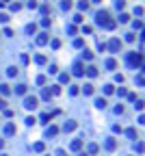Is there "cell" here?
Returning <instances> with one entry per match:
<instances>
[{"mask_svg": "<svg viewBox=\"0 0 145 156\" xmlns=\"http://www.w3.org/2000/svg\"><path fill=\"white\" fill-rule=\"evenodd\" d=\"M61 9H65V11H69V9H71V0H63V2H61Z\"/></svg>", "mask_w": 145, "mask_h": 156, "instance_id": "4316f807", "label": "cell"}, {"mask_svg": "<svg viewBox=\"0 0 145 156\" xmlns=\"http://www.w3.org/2000/svg\"><path fill=\"white\" fill-rule=\"evenodd\" d=\"M115 7H117V9H121V11H123V9H126V0H117V2H115Z\"/></svg>", "mask_w": 145, "mask_h": 156, "instance_id": "8d00e7d4", "label": "cell"}, {"mask_svg": "<svg viewBox=\"0 0 145 156\" xmlns=\"http://www.w3.org/2000/svg\"><path fill=\"white\" fill-rule=\"evenodd\" d=\"M52 48L59 50V48H61V41H59V39H52Z\"/></svg>", "mask_w": 145, "mask_h": 156, "instance_id": "7bdbcfd3", "label": "cell"}, {"mask_svg": "<svg viewBox=\"0 0 145 156\" xmlns=\"http://www.w3.org/2000/svg\"><path fill=\"white\" fill-rule=\"evenodd\" d=\"M83 33H85V35H91V33H93V28H91V26H85Z\"/></svg>", "mask_w": 145, "mask_h": 156, "instance_id": "681fc988", "label": "cell"}, {"mask_svg": "<svg viewBox=\"0 0 145 156\" xmlns=\"http://www.w3.org/2000/svg\"><path fill=\"white\" fill-rule=\"evenodd\" d=\"M33 150H35V152H43V150H46V143H43V141H37V143L33 145Z\"/></svg>", "mask_w": 145, "mask_h": 156, "instance_id": "d6986e66", "label": "cell"}, {"mask_svg": "<svg viewBox=\"0 0 145 156\" xmlns=\"http://www.w3.org/2000/svg\"><path fill=\"white\" fill-rule=\"evenodd\" d=\"M104 148H106L108 152H115V150H117V139H115V137H108V139L104 141Z\"/></svg>", "mask_w": 145, "mask_h": 156, "instance_id": "5b68a950", "label": "cell"}, {"mask_svg": "<svg viewBox=\"0 0 145 156\" xmlns=\"http://www.w3.org/2000/svg\"><path fill=\"white\" fill-rule=\"evenodd\" d=\"M2 156H7V154H2Z\"/></svg>", "mask_w": 145, "mask_h": 156, "instance_id": "e7e4bbea", "label": "cell"}, {"mask_svg": "<svg viewBox=\"0 0 145 156\" xmlns=\"http://www.w3.org/2000/svg\"><path fill=\"white\" fill-rule=\"evenodd\" d=\"M57 156H65V152H63V150H59V152H57Z\"/></svg>", "mask_w": 145, "mask_h": 156, "instance_id": "91938a15", "label": "cell"}, {"mask_svg": "<svg viewBox=\"0 0 145 156\" xmlns=\"http://www.w3.org/2000/svg\"><path fill=\"white\" fill-rule=\"evenodd\" d=\"M115 113H117V115H121V113H123V106H121V104H117V106H115Z\"/></svg>", "mask_w": 145, "mask_h": 156, "instance_id": "bcb514c9", "label": "cell"}, {"mask_svg": "<svg viewBox=\"0 0 145 156\" xmlns=\"http://www.w3.org/2000/svg\"><path fill=\"white\" fill-rule=\"evenodd\" d=\"M0 108H7V102H4L2 98H0Z\"/></svg>", "mask_w": 145, "mask_h": 156, "instance_id": "680465c9", "label": "cell"}, {"mask_svg": "<svg viewBox=\"0 0 145 156\" xmlns=\"http://www.w3.org/2000/svg\"><path fill=\"white\" fill-rule=\"evenodd\" d=\"M35 124H37V119H35V117H26V126H35Z\"/></svg>", "mask_w": 145, "mask_h": 156, "instance_id": "f35d334b", "label": "cell"}, {"mask_svg": "<svg viewBox=\"0 0 145 156\" xmlns=\"http://www.w3.org/2000/svg\"><path fill=\"white\" fill-rule=\"evenodd\" d=\"M15 132H17L15 124H7V126H4V134H7V137H13Z\"/></svg>", "mask_w": 145, "mask_h": 156, "instance_id": "30bf717a", "label": "cell"}, {"mask_svg": "<svg viewBox=\"0 0 145 156\" xmlns=\"http://www.w3.org/2000/svg\"><path fill=\"white\" fill-rule=\"evenodd\" d=\"M35 63H37V65H46V63H48V59L43 57V54H37V57H35Z\"/></svg>", "mask_w": 145, "mask_h": 156, "instance_id": "ac0fdd59", "label": "cell"}, {"mask_svg": "<svg viewBox=\"0 0 145 156\" xmlns=\"http://www.w3.org/2000/svg\"><path fill=\"white\" fill-rule=\"evenodd\" d=\"M106 104H108V102H106L104 98H95V106H97V108H106Z\"/></svg>", "mask_w": 145, "mask_h": 156, "instance_id": "ffe728a7", "label": "cell"}, {"mask_svg": "<svg viewBox=\"0 0 145 156\" xmlns=\"http://www.w3.org/2000/svg\"><path fill=\"white\" fill-rule=\"evenodd\" d=\"M83 59H85V61H91V59H93V52H91V50H85V52H83Z\"/></svg>", "mask_w": 145, "mask_h": 156, "instance_id": "f546056e", "label": "cell"}, {"mask_svg": "<svg viewBox=\"0 0 145 156\" xmlns=\"http://www.w3.org/2000/svg\"><path fill=\"white\" fill-rule=\"evenodd\" d=\"M0 93H2V96H9V93H11V87H9V85H0Z\"/></svg>", "mask_w": 145, "mask_h": 156, "instance_id": "d4e9b609", "label": "cell"}, {"mask_svg": "<svg viewBox=\"0 0 145 156\" xmlns=\"http://www.w3.org/2000/svg\"><path fill=\"white\" fill-rule=\"evenodd\" d=\"M80 156H89V154H80Z\"/></svg>", "mask_w": 145, "mask_h": 156, "instance_id": "be15d7a7", "label": "cell"}, {"mask_svg": "<svg viewBox=\"0 0 145 156\" xmlns=\"http://www.w3.org/2000/svg\"><path fill=\"white\" fill-rule=\"evenodd\" d=\"M137 152H139V154H143V143H141V141L137 143Z\"/></svg>", "mask_w": 145, "mask_h": 156, "instance_id": "6f0895ef", "label": "cell"}, {"mask_svg": "<svg viewBox=\"0 0 145 156\" xmlns=\"http://www.w3.org/2000/svg\"><path fill=\"white\" fill-rule=\"evenodd\" d=\"M117 96H119V98H126V96H128V91H126V87H119V89H117Z\"/></svg>", "mask_w": 145, "mask_h": 156, "instance_id": "1f68e13d", "label": "cell"}, {"mask_svg": "<svg viewBox=\"0 0 145 156\" xmlns=\"http://www.w3.org/2000/svg\"><path fill=\"white\" fill-rule=\"evenodd\" d=\"M2 35H7V37H13V31H11V28H4V33H2Z\"/></svg>", "mask_w": 145, "mask_h": 156, "instance_id": "db71d44e", "label": "cell"}, {"mask_svg": "<svg viewBox=\"0 0 145 156\" xmlns=\"http://www.w3.org/2000/svg\"><path fill=\"white\" fill-rule=\"evenodd\" d=\"M0 22L7 24V22H9V15H7V13H0Z\"/></svg>", "mask_w": 145, "mask_h": 156, "instance_id": "f6af8a7d", "label": "cell"}, {"mask_svg": "<svg viewBox=\"0 0 145 156\" xmlns=\"http://www.w3.org/2000/svg\"><path fill=\"white\" fill-rule=\"evenodd\" d=\"M78 93H80L78 85H71V87H69V96H78Z\"/></svg>", "mask_w": 145, "mask_h": 156, "instance_id": "4dcf8cb0", "label": "cell"}, {"mask_svg": "<svg viewBox=\"0 0 145 156\" xmlns=\"http://www.w3.org/2000/svg\"><path fill=\"white\" fill-rule=\"evenodd\" d=\"M37 7H39V4L35 2V0H30V2H28V9H37Z\"/></svg>", "mask_w": 145, "mask_h": 156, "instance_id": "9f6ffc18", "label": "cell"}, {"mask_svg": "<svg viewBox=\"0 0 145 156\" xmlns=\"http://www.w3.org/2000/svg\"><path fill=\"white\" fill-rule=\"evenodd\" d=\"M50 93H52V96H59V93H61V85H54Z\"/></svg>", "mask_w": 145, "mask_h": 156, "instance_id": "d590c367", "label": "cell"}, {"mask_svg": "<svg viewBox=\"0 0 145 156\" xmlns=\"http://www.w3.org/2000/svg\"><path fill=\"white\" fill-rule=\"evenodd\" d=\"M85 74H87L89 78H95L100 72H97V67H95V65H89V67H85Z\"/></svg>", "mask_w": 145, "mask_h": 156, "instance_id": "9c48e42d", "label": "cell"}, {"mask_svg": "<svg viewBox=\"0 0 145 156\" xmlns=\"http://www.w3.org/2000/svg\"><path fill=\"white\" fill-rule=\"evenodd\" d=\"M95 22H97L100 26H104L106 31H113V28H115V20H111V13L104 11V9L95 13Z\"/></svg>", "mask_w": 145, "mask_h": 156, "instance_id": "6da1fadb", "label": "cell"}, {"mask_svg": "<svg viewBox=\"0 0 145 156\" xmlns=\"http://www.w3.org/2000/svg\"><path fill=\"white\" fill-rule=\"evenodd\" d=\"M97 50H100V52H104V50H106V43L100 41V43H97Z\"/></svg>", "mask_w": 145, "mask_h": 156, "instance_id": "f5cc1de1", "label": "cell"}, {"mask_svg": "<svg viewBox=\"0 0 145 156\" xmlns=\"http://www.w3.org/2000/svg\"><path fill=\"white\" fill-rule=\"evenodd\" d=\"M126 137H128V139H139V137H137V130H134V128H128V130H126Z\"/></svg>", "mask_w": 145, "mask_h": 156, "instance_id": "44dd1931", "label": "cell"}, {"mask_svg": "<svg viewBox=\"0 0 145 156\" xmlns=\"http://www.w3.org/2000/svg\"><path fill=\"white\" fill-rule=\"evenodd\" d=\"M46 82H48V78L43 76V74H41V76H37V85H46Z\"/></svg>", "mask_w": 145, "mask_h": 156, "instance_id": "74e56055", "label": "cell"}, {"mask_svg": "<svg viewBox=\"0 0 145 156\" xmlns=\"http://www.w3.org/2000/svg\"><path fill=\"white\" fill-rule=\"evenodd\" d=\"M128 63L134 69H141L143 67V52H130L128 54Z\"/></svg>", "mask_w": 145, "mask_h": 156, "instance_id": "7a4b0ae2", "label": "cell"}, {"mask_svg": "<svg viewBox=\"0 0 145 156\" xmlns=\"http://www.w3.org/2000/svg\"><path fill=\"white\" fill-rule=\"evenodd\" d=\"M37 106H39V100L35 96H26L24 98V108H26V111H35Z\"/></svg>", "mask_w": 145, "mask_h": 156, "instance_id": "3957f363", "label": "cell"}, {"mask_svg": "<svg viewBox=\"0 0 145 156\" xmlns=\"http://www.w3.org/2000/svg\"><path fill=\"white\" fill-rule=\"evenodd\" d=\"M59 80H61V85H67V82H69V74H67V72H63V74L59 76Z\"/></svg>", "mask_w": 145, "mask_h": 156, "instance_id": "7402d4cb", "label": "cell"}, {"mask_svg": "<svg viewBox=\"0 0 145 156\" xmlns=\"http://www.w3.org/2000/svg\"><path fill=\"white\" fill-rule=\"evenodd\" d=\"M104 93H106V96H113V93H115V87H113V85H104Z\"/></svg>", "mask_w": 145, "mask_h": 156, "instance_id": "484cf974", "label": "cell"}, {"mask_svg": "<svg viewBox=\"0 0 145 156\" xmlns=\"http://www.w3.org/2000/svg\"><path fill=\"white\" fill-rule=\"evenodd\" d=\"M134 108H139V111H141V108H143V100H137V102H134Z\"/></svg>", "mask_w": 145, "mask_h": 156, "instance_id": "816d5d0a", "label": "cell"}, {"mask_svg": "<svg viewBox=\"0 0 145 156\" xmlns=\"http://www.w3.org/2000/svg\"><path fill=\"white\" fill-rule=\"evenodd\" d=\"M119 22H121V24H128V22H130V15H128V13H121V15H119Z\"/></svg>", "mask_w": 145, "mask_h": 156, "instance_id": "83f0119b", "label": "cell"}, {"mask_svg": "<svg viewBox=\"0 0 145 156\" xmlns=\"http://www.w3.org/2000/svg\"><path fill=\"white\" fill-rule=\"evenodd\" d=\"M97 152H100V145H97V143H89L87 154H97Z\"/></svg>", "mask_w": 145, "mask_h": 156, "instance_id": "4fadbf2b", "label": "cell"}, {"mask_svg": "<svg viewBox=\"0 0 145 156\" xmlns=\"http://www.w3.org/2000/svg\"><path fill=\"white\" fill-rule=\"evenodd\" d=\"M71 74H74V76H85V65H83V63H74V72H71Z\"/></svg>", "mask_w": 145, "mask_h": 156, "instance_id": "8992f818", "label": "cell"}, {"mask_svg": "<svg viewBox=\"0 0 145 156\" xmlns=\"http://www.w3.org/2000/svg\"><path fill=\"white\" fill-rule=\"evenodd\" d=\"M78 9H80V11H87V9H89V0H80V2H78Z\"/></svg>", "mask_w": 145, "mask_h": 156, "instance_id": "603a6c76", "label": "cell"}, {"mask_svg": "<svg viewBox=\"0 0 145 156\" xmlns=\"http://www.w3.org/2000/svg\"><path fill=\"white\" fill-rule=\"evenodd\" d=\"M83 91H85V96H91V93H93V91H95V87L91 85V82H87V85L83 87Z\"/></svg>", "mask_w": 145, "mask_h": 156, "instance_id": "9a60e30c", "label": "cell"}, {"mask_svg": "<svg viewBox=\"0 0 145 156\" xmlns=\"http://www.w3.org/2000/svg\"><path fill=\"white\" fill-rule=\"evenodd\" d=\"M134 39H137V35H134V33H130V35H126V41H130V43H132Z\"/></svg>", "mask_w": 145, "mask_h": 156, "instance_id": "b9f144b4", "label": "cell"}, {"mask_svg": "<svg viewBox=\"0 0 145 156\" xmlns=\"http://www.w3.org/2000/svg\"><path fill=\"white\" fill-rule=\"evenodd\" d=\"M48 72H50V74H59V67H57V65H50Z\"/></svg>", "mask_w": 145, "mask_h": 156, "instance_id": "7dc6e473", "label": "cell"}, {"mask_svg": "<svg viewBox=\"0 0 145 156\" xmlns=\"http://www.w3.org/2000/svg\"><path fill=\"white\" fill-rule=\"evenodd\" d=\"M104 65H106V69H117V61L115 59H106Z\"/></svg>", "mask_w": 145, "mask_h": 156, "instance_id": "e0dca14e", "label": "cell"}, {"mask_svg": "<svg viewBox=\"0 0 145 156\" xmlns=\"http://www.w3.org/2000/svg\"><path fill=\"white\" fill-rule=\"evenodd\" d=\"M50 11H52L50 4H43V7H41V13H43V15H50Z\"/></svg>", "mask_w": 145, "mask_h": 156, "instance_id": "e575fe53", "label": "cell"}, {"mask_svg": "<svg viewBox=\"0 0 145 156\" xmlns=\"http://www.w3.org/2000/svg\"><path fill=\"white\" fill-rule=\"evenodd\" d=\"M26 91H28V87H26V85H17L15 87V93L17 96H26Z\"/></svg>", "mask_w": 145, "mask_h": 156, "instance_id": "2e32d148", "label": "cell"}, {"mask_svg": "<svg viewBox=\"0 0 145 156\" xmlns=\"http://www.w3.org/2000/svg\"><path fill=\"white\" fill-rule=\"evenodd\" d=\"M59 134V128L57 126H48L46 128V137H57Z\"/></svg>", "mask_w": 145, "mask_h": 156, "instance_id": "8fae6325", "label": "cell"}, {"mask_svg": "<svg viewBox=\"0 0 145 156\" xmlns=\"http://www.w3.org/2000/svg\"><path fill=\"white\" fill-rule=\"evenodd\" d=\"M74 22H76V24L83 22V13H76V15H74Z\"/></svg>", "mask_w": 145, "mask_h": 156, "instance_id": "ee69618b", "label": "cell"}, {"mask_svg": "<svg viewBox=\"0 0 145 156\" xmlns=\"http://www.w3.org/2000/svg\"><path fill=\"white\" fill-rule=\"evenodd\" d=\"M106 50H111V52H119V50H121V39H117V37H113L111 41L106 43Z\"/></svg>", "mask_w": 145, "mask_h": 156, "instance_id": "277c9868", "label": "cell"}, {"mask_svg": "<svg viewBox=\"0 0 145 156\" xmlns=\"http://www.w3.org/2000/svg\"><path fill=\"white\" fill-rule=\"evenodd\" d=\"M35 41H37V46H46L50 41V35L48 33H41V35H37V39H35Z\"/></svg>", "mask_w": 145, "mask_h": 156, "instance_id": "52a82bcc", "label": "cell"}, {"mask_svg": "<svg viewBox=\"0 0 145 156\" xmlns=\"http://www.w3.org/2000/svg\"><path fill=\"white\" fill-rule=\"evenodd\" d=\"M74 46H76V48H83L85 41H83V39H76V41H74Z\"/></svg>", "mask_w": 145, "mask_h": 156, "instance_id": "f907efd6", "label": "cell"}, {"mask_svg": "<svg viewBox=\"0 0 145 156\" xmlns=\"http://www.w3.org/2000/svg\"><path fill=\"white\" fill-rule=\"evenodd\" d=\"M76 126H78V124L71 119V122H67L65 126H63V130H65V132H71V130H76Z\"/></svg>", "mask_w": 145, "mask_h": 156, "instance_id": "7c38bea8", "label": "cell"}, {"mask_svg": "<svg viewBox=\"0 0 145 156\" xmlns=\"http://www.w3.org/2000/svg\"><path fill=\"white\" fill-rule=\"evenodd\" d=\"M20 9H22V4H20V2H11V11H13V13H17Z\"/></svg>", "mask_w": 145, "mask_h": 156, "instance_id": "836d02e7", "label": "cell"}, {"mask_svg": "<svg viewBox=\"0 0 145 156\" xmlns=\"http://www.w3.org/2000/svg\"><path fill=\"white\" fill-rule=\"evenodd\" d=\"M26 33H28V35H35V33H37V24H28V26H26Z\"/></svg>", "mask_w": 145, "mask_h": 156, "instance_id": "cb8c5ba5", "label": "cell"}, {"mask_svg": "<svg viewBox=\"0 0 145 156\" xmlns=\"http://www.w3.org/2000/svg\"><path fill=\"white\" fill-rule=\"evenodd\" d=\"M7 76H9V78L17 76V69H15V67H9V69H7Z\"/></svg>", "mask_w": 145, "mask_h": 156, "instance_id": "d6a6232c", "label": "cell"}, {"mask_svg": "<svg viewBox=\"0 0 145 156\" xmlns=\"http://www.w3.org/2000/svg\"><path fill=\"white\" fill-rule=\"evenodd\" d=\"M132 28H134V31H141V28H143V22H141V20H134V22H132Z\"/></svg>", "mask_w": 145, "mask_h": 156, "instance_id": "f1b7e54d", "label": "cell"}, {"mask_svg": "<svg viewBox=\"0 0 145 156\" xmlns=\"http://www.w3.org/2000/svg\"><path fill=\"white\" fill-rule=\"evenodd\" d=\"M91 2H102V0H91Z\"/></svg>", "mask_w": 145, "mask_h": 156, "instance_id": "6125c7cd", "label": "cell"}, {"mask_svg": "<svg viewBox=\"0 0 145 156\" xmlns=\"http://www.w3.org/2000/svg\"><path fill=\"white\" fill-rule=\"evenodd\" d=\"M67 33H69V35H76V33H78V28H76L74 24H71V26H67Z\"/></svg>", "mask_w": 145, "mask_h": 156, "instance_id": "60d3db41", "label": "cell"}, {"mask_svg": "<svg viewBox=\"0 0 145 156\" xmlns=\"http://www.w3.org/2000/svg\"><path fill=\"white\" fill-rule=\"evenodd\" d=\"M2 148H4V141H2V139H0V150H2Z\"/></svg>", "mask_w": 145, "mask_h": 156, "instance_id": "94428289", "label": "cell"}, {"mask_svg": "<svg viewBox=\"0 0 145 156\" xmlns=\"http://www.w3.org/2000/svg\"><path fill=\"white\" fill-rule=\"evenodd\" d=\"M126 98H128L130 102H137V96H134V93H128V96H126Z\"/></svg>", "mask_w": 145, "mask_h": 156, "instance_id": "11a10c76", "label": "cell"}, {"mask_svg": "<svg viewBox=\"0 0 145 156\" xmlns=\"http://www.w3.org/2000/svg\"><path fill=\"white\" fill-rule=\"evenodd\" d=\"M41 100H43V102H50V100H52L50 89H43V91H41Z\"/></svg>", "mask_w": 145, "mask_h": 156, "instance_id": "5bb4252c", "label": "cell"}, {"mask_svg": "<svg viewBox=\"0 0 145 156\" xmlns=\"http://www.w3.org/2000/svg\"><path fill=\"white\" fill-rule=\"evenodd\" d=\"M69 150L71 152H80V150H83V139H74L71 145H69Z\"/></svg>", "mask_w": 145, "mask_h": 156, "instance_id": "ba28073f", "label": "cell"}, {"mask_svg": "<svg viewBox=\"0 0 145 156\" xmlns=\"http://www.w3.org/2000/svg\"><path fill=\"white\" fill-rule=\"evenodd\" d=\"M50 24H52V22H50V17H43V20H41V26H43V28H48Z\"/></svg>", "mask_w": 145, "mask_h": 156, "instance_id": "ab89813d", "label": "cell"}, {"mask_svg": "<svg viewBox=\"0 0 145 156\" xmlns=\"http://www.w3.org/2000/svg\"><path fill=\"white\" fill-rule=\"evenodd\" d=\"M113 132H119V134H121L123 130H121V126H119V124H115V126H113Z\"/></svg>", "mask_w": 145, "mask_h": 156, "instance_id": "c3c4849f", "label": "cell"}]
</instances>
